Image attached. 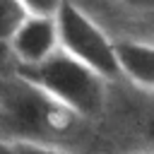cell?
<instances>
[{
  "label": "cell",
  "instance_id": "obj_1",
  "mask_svg": "<svg viewBox=\"0 0 154 154\" xmlns=\"http://www.w3.org/2000/svg\"><path fill=\"white\" fill-rule=\"evenodd\" d=\"M79 120L77 113L19 75H0V140L60 147L58 140L72 135Z\"/></svg>",
  "mask_w": 154,
  "mask_h": 154
},
{
  "label": "cell",
  "instance_id": "obj_2",
  "mask_svg": "<svg viewBox=\"0 0 154 154\" xmlns=\"http://www.w3.org/2000/svg\"><path fill=\"white\" fill-rule=\"evenodd\" d=\"M12 72L38 87L43 94H48L79 118L99 116L103 108L106 79L60 48L34 65H14Z\"/></svg>",
  "mask_w": 154,
  "mask_h": 154
},
{
  "label": "cell",
  "instance_id": "obj_3",
  "mask_svg": "<svg viewBox=\"0 0 154 154\" xmlns=\"http://www.w3.org/2000/svg\"><path fill=\"white\" fill-rule=\"evenodd\" d=\"M53 17L58 29V48L63 53L84 63L106 82L118 77V67L113 58V38H108L99 24H94L70 0H63V5Z\"/></svg>",
  "mask_w": 154,
  "mask_h": 154
},
{
  "label": "cell",
  "instance_id": "obj_4",
  "mask_svg": "<svg viewBox=\"0 0 154 154\" xmlns=\"http://www.w3.org/2000/svg\"><path fill=\"white\" fill-rule=\"evenodd\" d=\"M14 65H34L58 51V29L55 17L26 14L19 29L7 41Z\"/></svg>",
  "mask_w": 154,
  "mask_h": 154
},
{
  "label": "cell",
  "instance_id": "obj_5",
  "mask_svg": "<svg viewBox=\"0 0 154 154\" xmlns=\"http://www.w3.org/2000/svg\"><path fill=\"white\" fill-rule=\"evenodd\" d=\"M113 58L118 77L130 79L135 87L152 91L154 87V46L140 38H113Z\"/></svg>",
  "mask_w": 154,
  "mask_h": 154
},
{
  "label": "cell",
  "instance_id": "obj_6",
  "mask_svg": "<svg viewBox=\"0 0 154 154\" xmlns=\"http://www.w3.org/2000/svg\"><path fill=\"white\" fill-rule=\"evenodd\" d=\"M26 7L22 0H0V41L7 43L12 34L19 29V24L26 19Z\"/></svg>",
  "mask_w": 154,
  "mask_h": 154
},
{
  "label": "cell",
  "instance_id": "obj_7",
  "mask_svg": "<svg viewBox=\"0 0 154 154\" xmlns=\"http://www.w3.org/2000/svg\"><path fill=\"white\" fill-rule=\"evenodd\" d=\"M17 154H70L63 147H53V144H41V142H10Z\"/></svg>",
  "mask_w": 154,
  "mask_h": 154
},
{
  "label": "cell",
  "instance_id": "obj_8",
  "mask_svg": "<svg viewBox=\"0 0 154 154\" xmlns=\"http://www.w3.org/2000/svg\"><path fill=\"white\" fill-rule=\"evenodd\" d=\"M22 5L26 7L29 14H46L53 17L58 12V7L63 5V0H22Z\"/></svg>",
  "mask_w": 154,
  "mask_h": 154
},
{
  "label": "cell",
  "instance_id": "obj_9",
  "mask_svg": "<svg viewBox=\"0 0 154 154\" xmlns=\"http://www.w3.org/2000/svg\"><path fill=\"white\" fill-rule=\"evenodd\" d=\"M7 65L14 67V60H12V53H10V46L0 41V75H10L12 70H7Z\"/></svg>",
  "mask_w": 154,
  "mask_h": 154
},
{
  "label": "cell",
  "instance_id": "obj_10",
  "mask_svg": "<svg viewBox=\"0 0 154 154\" xmlns=\"http://www.w3.org/2000/svg\"><path fill=\"white\" fill-rule=\"evenodd\" d=\"M0 154H17V149L10 144V142H5V140H0Z\"/></svg>",
  "mask_w": 154,
  "mask_h": 154
}]
</instances>
